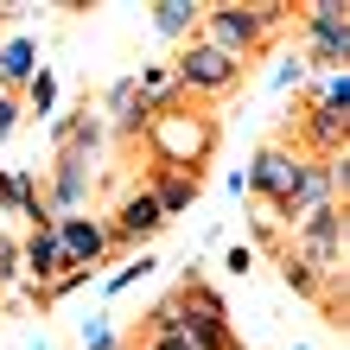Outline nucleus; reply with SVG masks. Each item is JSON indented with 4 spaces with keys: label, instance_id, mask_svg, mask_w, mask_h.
Here are the masks:
<instances>
[{
    "label": "nucleus",
    "instance_id": "obj_10",
    "mask_svg": "<svg viewBox=\"0 0 350 350\" xmlns=\"http://www.w3.org/2000/svg\"><path fill=\"white\" fill-rule=\"evenodd\" d=\"M32 77H38V45L19 32V38H7V45H0V96L26 90Z\"/></svg>",
    "mask_w": 350,
    "mask_h": 350
},
{
    "label": "nucleus",
    "instance_id": "obj_12",
    "mask_svg": "<svg viewBox=\"0 0 350 350\" xmlns=\"http://www.w3.org/2000/svg\"><path fill=\"white\" fill-rule=\"evenodd\" d=\"M204 26V7H191V0H159L153 7V32L159 38H198Z\"/></svg>",
    "mask_w": 350,
    "mask_h": 350
},
{
    "label": "nucleus",
    "instance_id": "obj_15",
    "mask_svg": "<svg viewBox=\"0 0 350 350\" xmlns=\"http://www.w3.org/2000/svg\"><path fill=\"white\" fill-rule=\"evenodd\" d=\"M26 267H19V236L13 230H0V286H13Z\"/></svg>",
    "mask_w": 350,
    "mask_h": 350
},
{
    "label": "nucleus",
    "instance_id": "obj_5",
    "mask_svg": "<svg viewBox=\"0 0 350 350\" xmlns=\"http://www.w3.org/2000/svg\"><path fill=\"white\" fill-rule=\"evenodd\" d=\"M51 236H57V249H64V267H83V274H96V261L115 249L109 223H96V217H57Z\"/></svg>",
    "mask_w": 350,
    "mask_h": 350
},
{
    "label": "nucleus",
    "instance_id": "obj_1",
    "mask_svg": "<svg viewBox=\"0 0 350 350\" xmlns=\"http://www.w3.org/2000/svg\"><path fill=\"white\" fill-rule=\"evenodd\" d=\"M140 134H147L159 172H198L211 159V147H217V128L204 115H185V109H159Z\"/></svg>",
    "mask_w": 350,
    "mask_h": 350
},
{
    "label": "nucleus",
    "instance_id": "obj_4",
    "mask_svg": "<svg viewBox=\"0 0 350 350\" xmlns=\"http://www.w3.org/2000/svg\"><path fill=\"white\" fill-rule=\"evenodd\" d=\"M172 77H178V90H230L236 77H242V64L236 57H223L217 45H204V38H191V45H185V57L172 64Z\"/></svg>",
    "mask_w": 350,
    "mask_h": 350
},
{
    "label": "nucleus",
    "instance_id": "obj_2",
    "mask_svg": "<svg viewBox=\"0 0 350 350\" xmlns=\"http://www.w3.org/2000/svg\"><path fill=\"white\" fill-rule=\"evenodd\" d=\"M280 19H286V7H204L198 38L242 64V57L261 45V32H267V26H280Z\"/></svg>",
    "mask_w": 350,
    "mask_h": 350
},
{
    "label": "nucleus",
    "instance_id": "obj_16",
    "mask_svg": "<svg viewBox=\"0 0 350 350\" xmlns=\"http://www.w3.org/2000/svg\"><path fill=\"white\" fill-rule=\"evenodd\" d=\"M83 350H115V325L109 319H90L83 325Z\"/></svg>",
    "mask_w": 350,
    "mask_h": 350
},
{
    "label": "nucleus",
    "instance_id": "obj_8",
    "mask_svg": "<svg viewBox=\"0 0 350 350\" xmlns=\"http://www.w3.org/2000/svg\"><path fill=\"white\" fill-rule=\"evenodd\" d=\"M19 267L32 274V293L70 274V267H64V249H57V236H51V223H38V230H32L26 242H19Z\"/></svg>",
    "mask_w": 350,
    "mask_h": 350
},
{
    "label": "nucleus",
    "instance_id": "obj_17",
    "mask_svg": "<svg viewBox=\"0 0 350 350\" xmlns=\"http://www.w3.org/2000/svg\"><path fill=\"white\" fill-rule=\"evenodd\" d=\"M19 128V96H0V140Z\"/></svg>",
    "mask_w": 350,
    "mask_h": 350
},
{
    "label": "nucleus",
    "instance_id": "obj_6",
    "mask_svg": "<svg viewBox=\"0 0 350 350\" xmlns=\"http://www.w3.org/2000/svg\"><path fill=\"white\" fill-rule=\"evenodd\" d=\"M306 32H312L319 70H338L344 51H350V13L338 7V0H319V7H306Z\"/></svg>",
    "mask_w": 350,
    "mask_h": 350
},
{
    "label": "nucleus",
    "instance_id": "obj_3",
    "mask_svg": "<svg viewBox=\"0 0 350 350\" xmlns=\"http://www.w3.org/2000/svg\"><path fill=\"white\" fill-rule=\"evenodd\" d=\"M172 306H178V332H185V344H191V350H236L230 312H223V299H217L204 280H185V293H178Z\"/></svg>",
    "mask_w": 350,
    "mask_h": 350
},
{
    "label": "nucleus",
    "instance_id": "obj_7",
    "mask_svg": "<svg viewBox=\"0 0 350 350\" xmlns=\"http://www.w3.org/2000/svg\"><path fill=\"white\" fill-rule=\"evenodd\" d=\"M299 172H306V153H286V147H261V159H255V172H249V191H261L267 204H286V191L299 185Z\"/></svg>",
    "mask_w": 350,
    "mask_h": 350
},
{
    "label": "nucleus",
    "instance_id": "obj_11",
    "mask_svg": "<svg viewBox=\"0 0 350 350\" xmlns=\"http://www.w3.org/2000/svg\"><path fill=\"white\" fill-rule=\"evenodd\" d=\"M344 134H350L344 109H312V115H306V140H312L319 159H344Z\"/></svg>",
    "mask_w": 350,
    "mask_h": 350
},
{
    "label": "nucleus",
    "instance_id": "obj_14",
    "mask_svg": "<svg viewBox=\"0 0 350 350\" xmlns=\"http://www.w3.org/2000/svg\"><path fill=\"white\" fill-rule=\"evenodd\" d=\"M51 102H57V77L38 70L32 83H26V109H32V115H51Z\"/></svg>",
    "mask_w": 350,
    "mask_h": 350
},
{
    "label": "nucleus",
    "instance_id": "obj_9",
    "mask_svg": "<svg viewBox=\"0 0 350 350\" xmlns=\"http://www.w3.org/2000/svg\"><path fill=\"white\" fill-rule=\"evenodd\" d=\"M159 230H166V217H159V204H153L147 185H140V191H128L121 217L109 223V236H115V242H147V236H159Z\"/></svg>",
    "mask_w": 350,
    "mask_h": 350
},
{
    "label": "nucleus",
    "instance_id": "obj_13",
    "mask_svg": "<svg viewBox=\"0 0 350 350\" xmlns=\"http://www.w3.org/2000/svg\"><path fill=\"white\" fill-rule=\"evenodd\" d=\"M147 191H153V204H159V217L172 223V217L185 211V204L198 198V172H159V178L147 185Z\"/></svg>",
    "mask_w": 350,
    "mask_h": 350
}]
</instances>
